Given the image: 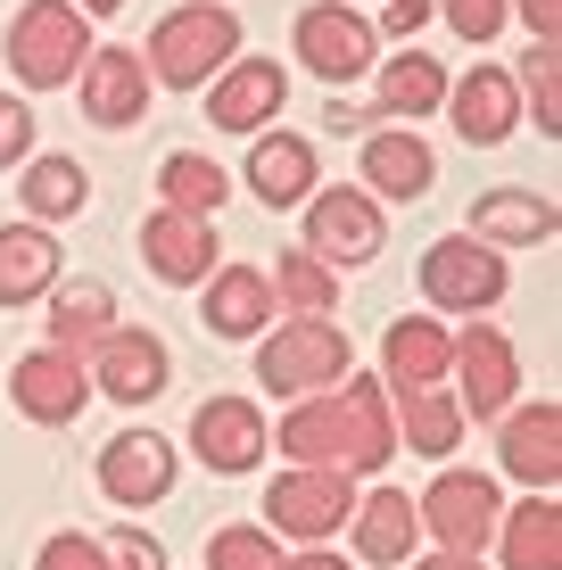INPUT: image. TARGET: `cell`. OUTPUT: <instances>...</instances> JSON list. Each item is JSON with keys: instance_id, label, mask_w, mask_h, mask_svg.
Instances as JSON below:
<instances>
[{"instance_id": "33", "label": "cell", "mask_w": 562, "mask_h": 570, "mask_svg": "<svg viewBox=\"0 0 562 570\" xmlns=\"http://www.w3.org/2000/svg\"><path fill=\"white\" fill-rule=\"evenodd\" d=\"M17 199H26L33 224H67V215L91 207V174L75 166V157H26V183H17Z\"/></svg>"}, {"instance_id": "20", "label": "cell", "mask_w": 562, "mask_h": 570, "mask_svg": "<svg viewBox=\"0 0 562 570\" xmlns=\"http://www.w3.org/2000/svg\"><path fill=\"white\" fill-rule=\"evenodd\" d=\"M347 538H356V562H381V570H405L422 546V513L405 488H373V497H356V513H347Z\"/></svg>"}, {"instance_id": "4", "label": "cell", "mask_w": 562, "mask_h": 570, "mask_svg": "<svg viewBox=\"0 0 562 570\" xmlns=\"http://www.w3.org/2000/svg\"><path fill=\"white\" fill-rule=\"evenodd\" d=\"M422 513V538H438V554H480V546L496 538V521H505V488L489 480V471H438L431 488L414 497Z\"/></svg>"}, {"instance_id": "14", "label": "cell", "mask_w": 562, "mask_h": 570, "mask_svg": "<svg viewBox=\"0 0 562 570\" xmlns=\"http://www.w3.org/2000/svg\"><path fill=\"white\" fill-rule=\"evenodd\" d=\"M282 100H289V75L274 67V58H231L216 83H207V125L257 141V132L282 116Z\"/></svg>"}, {"instance_id": "7", "label": "cell", "mask_w": 562, "mask_h": 570, "mask_svg": "<svg viewBox=\"0 0 562 570\" xmlns=\"http://www.w3.org/2000/svg\"><path fill=\"white\" fill-rule=\"evenodd\" d=\"M455 405H463V422H505L513 414V397H521V356H513V340L496 323H463L455 331Z\"/></svg>"}, {"instance_id": "23", "label": "cell", "mask_w": 562, "mask_h": 570, "mask_svg": "<svg viewBox=\"0 0 562 570\" xmlns=\"http://www.w3.org/2000/svg\"><path fill=\"white\" fill-rule=\"evenodd\" d=\"M447 116H455V132H463L472 149H496V141L521 125L513 75H505V67H472L463 83H447Z\"/></svg>"}, {"instance_id": "6", "label": "cell", "mask_w": 562, "mask_h": 570, "mask_svg": "<svg viewBox=\"0 0 562 570\" xmlns=\"http://www.w3.org/2000/svg\"><path fill=\"white\" fill-rule=\"evenodd\" d=\"M347 513H356V480L347 471H282L265 488V521L289 546H332L347 529Z\"/></svg>"}, {"instance_id": "42", "label": "cell", "mask_w": 562, "mask_h": 570, "mask_svg": "<svg viewBox=\"0 0 562 570\" xmlns=\"http://www.w3.org/2000/svg\"><path fill=\"white\" fill-rule=\"evenodd\" d=\"M422 26H431V0H390V9H381V26H373V33H397V42H414Z\"/></svg>"}, {"instance_id": "44", "label": "cell", "mask_w": 562, "mask_h": 570, "mask_svg": "<svg viewBox=\"0 0 562 570\" xmlns=\"http://www.w3.org/2000/svg\"><path fill=\"white\" fill-rule=\"evenodd\" d=\"M405 570H480V554H414Z\"/></svg>"}, {"instance_id": "22", "label": "cell", "mask_w": 562, "mask_h": 570, "mask_svg": "<svg viewBox=\"0 0 562 570\" xmlns=\"http://www.w3.org/2000/svg\"><path fill=\"white\" fill-rule=\"evenodd\" d=\"M373 67H381V91H373V108H364V132L373 125H414V116L447 108V67H438V58L405 50V58H373Z\"/></svg>"}, {"instance_id": "2", "label": "cell", "mask_w": 562, "mask_h": 570, "mask_svg": "<svg viewBox=\"0 0 562 570\" xmlns=\"http://www.w3.org/2000/svg\"><path fill=\"white\" fill-rule=\"evenodd\" d=\"M91 50L100 42H91V17L75 9V0H26V9L9 17V75L26 91H67Z\"/></svg>"}, {"instance_id": "29", "label": "cell", "mask_w": 562, "mask_h": 570, "mask_svg": "<svg viewBox=\"0 0 562 570\" xmlns=\"http://www.w3.org/2000/svg\"><path fill=\"white\" fill-rule=\"evenodd\" d=\"M58 289V240L42 224H0V306H33Z\"/></svg>"}, {"instance_id": "41", "label": "cell", "mask_w": 562, "mask_h": 570, "mask_svg": "<svg viewBox=\"0 0 562 570\" xmlns=\"http://www.w3.org/2000/svg\"><path fill=\"white\" fill-rule=\"evenodd\" d=\"M505 9L530 26V42H562V0H505Z\"/></svg>"}, {"instance_id": "26", "label": "cell", "mask_w": 562, "mask_h": 570, "mask_svg": "<svg viewBox=\"0 0 562 570\" xmlns=\"http://www.w3.org/2000/svg\"><path fill=\"white\" fill-rule=\"evenodd\" d=\"M199 323L216 331V340H257V331L274 323V289H265V273L257 265H216V273H207Z\"/></svg>"}, {"instance_id": "35", "label": "cell", "mask_w": 562, "mask_h": 570, "mask_svg": "<svg viewBox=\"0 0 562 570\" xmlns=\"http://www.w3.org/2000/svg\"><path fill=\"white\" fill-rule=\"evenodd\" d=\"M513 91L538 108V132H562V42H530V58H521Z\"/></svg>"}, {"instance_id": "13", "label": "cell", "mask_w": 562, "mask_h": 570, "mask_svg": "<svg viewBox=\"0 0 562 570\" xmlns=\"http://www.w3.org/2000/svg\"><path fill=\"white\" fill-rule=\"evenodd\" d=\"M75 100H83V116L100 132H125V125H141L149 100H158V83H149V67H141V50H91L83 58V75H75Z\"/></svg>"}, {"instance_id": "24", "label": "cell", "mask_w": 562, "mask_h": 570, "mask_svg": "<svg viewBox=\"0 0 562 570\" xmlns=\"http://www.w3.org/2000/svg\"><path fill=\"white\" fill-rule=\"evenodd\" d=\"M339 422H347V471H381L397 455V422H390V389L373 372L339 381Z\"/></svg>"}, {"instance_id": "39", "label": "cell", "mask_w": 562, "mask_h": 570, "mask_svg": "<svg viewBox=\"0 0 562 570\" xmlns=\"http://www.w3.org/2000/svg\"><path fill=\"white\" fill-rule=\"evenodd\" d=\"M26 157H33V108L0 91V174H9V166H26Z\"/></svg>"}, {"instance_id": "45", "label": "cell", "mask_w": 562, "mask_h": 570, "mask_svg": "<svg viewBox=\"0 0 562 570\" xmlns=\"http://www.w3.org/2000/svg\"><path fill=\"white\" fill-rule=\"evenodd\" d=\"M75 9H83V17H116L125 0H75Z\"/></svg>"}, {"instance_id": "17", "label": "cell", "mask_w": 562, "mask_h": 570, "mask_svg": "<svg viewBox=\"0 0 562 570\" xmlns=\"http://www.w3.org/2000/svg\"><path fill=\"white\" fill-rule=\"evenodd\" d=\"M265 405L257 397H207L199 414H190V446H199L207 471H224V480H240V471H257L265 455Z\"/></svg>"}, {"instance_id": "25", "label": "cell", "mask_w": 562, "mask_h": 570, "mask_svg": "<svg viewBox=\"0 0 562 570\" xmlns=\"http://www.w3.org/2000/svg\"><path fill=\"white\" fill-rule=\"evenodd\" d=\"M248 190L265 207H306L315 199V141L298 132H257L248 141Z\"/></svg>"}, {"instance_id": "21", "label": "cell", "mask_w": 562, "mask_h": 570, "mask_svg": "<svg viewBox=\"0 0 562 570\" xmlns=\"http://www.w3.org/2000/svg\"><path fill=\"white\" fill-rule=\"evenodd\" d=\"M274 446L289 455V471H347V422H339V389L323 397H298L274 430ZM356 480V471H347Z\"/></svg>"}, {"instance_id": "10", "label": "cell", "mask_w": 562, "mask_h": 570, "mask_svg": "<svg viewBox=\"0 0 562 570\" xmlns=\"http://www.w3.org/2000/svg\"><path fill=\"white\" fill-rule=\"evenodd\" d=\"M298 58L323 75V83H356V75H373V50H381V33H373V17H356L347 0H315V9H298Z\"/></svg>"}, {"instance_id": "8", "label": "cell", "mask_w": 562, "mask_h": 570, "mask_svg": "<svg viewBox=\"0 0 562 570\" xmlns=\"http://www.w3.org/2000/svg\"><path fill=\"white\" fill-rule=\"evenodd\" d=\"M91 372V397H116V405H158L166 397V381H174V356H166V340L149 323H116L100 347L83 356Z\"/></svg>"}, {"instance_id": "31", "label": "cell", "mask_w": 562, "mask_h": 570, "mask_svg": "<svg viewBox=\"0 0 562 570\" xmlns=\"http://www.w3.org/2000/svg\"><path fill=\"white\" fill-rule=\"evenodd\" d=\"M496 546H505V570H562V504L521 497L513 513L496 521Z\"/></svg>"}, {"instance_id": "19", "label": "cell", "mask_w": 562, "mask_h": 570, "mask_svg": "<svg viewBox=\"0 0 562 570\" xmlns=\"http://www.w3.org/2000/svg\"><path fill=\"white\" fill-rule=\"evenodd\" d=\"M431 183H438V157H431L422 132H405V125H373L364 132V199L414 207V199H431Z\"/></svg>"}, {"instance_id": "37", "label": "cell", "mask_w": 562, "mask_h": 570, "mask_svg": "<svg viewBox=\"0 0 562 570\" xmlns=\"http://www.w3.org/2000/svg\"><path fill=\"white\" fill-rule=\"evenodd\" d=\"M33 570H108V546H100V538H83V529H58V538H42Z\"/></svg>"}, {"instance_id": "18", "label": "cell", "mask_w": 562, "mask_h": 570, "mask_svg": "<svg viewBox=\"0 0 562 570\" xmlns=\"http://www.w3.org/2000/svg\"><path fill=\"white\" fill-rule=\"evenodd\" d=\"M447 364H455V331L438 314H397L381 331V389H447Z\"/></svg>"}, {"instance_id": "32", "label": "cell", "mask_w": 562, "mask_h": 570, "mask_svg": "<svg viewBox=\"0 0 562 570\" xmlns=\"http://www.w3.org/2000/svg\"><path fill=\"white\" fill-rule=\"evenodd\" d=\"M265 289H274V306L289 323H332V306H339V273L315 265L306 248H282L274 273H265Z\"/></svg>"}, {"instance_id": "28", "label": "cell", "mask_w": 562, "mask_h": 570, "mask_svg": "<svg viewBox=\"0 0 562 570\" xmlns=\"http://www.w3.org/2000/svg\"><path fill=\"white\" fill-rule=\"evenodd\" d=\"M554 199H538V190H489V199L472 207V240H489L496 257H505V248H538V240H554Z\"/></svg>"}, {"instance_id": "30", "label": "cell", "mask_w": 562, "mask_h": 570, "mask_svg": "<svg viewBox=\"0 0 562 570\" xmlns=\"http://www.w3.org/2000/svg\"><path fill=\"white\" fill-rule=\"evenodd\" d=\"M108 331H116L108 282H58L50 289V347H58V356H91Z\"/></svg>"}, {"instance_id": "38", "label": "cell", "mask_w": 562, "mask_h": 570, "mask_svg": "<svg viewBox=\"0 0 562 570\" xmlns=\"http://www.w3.org/2000/svg\"><path fill=\"white\" fill-rule=\"evenodd\" d=\"M100 546H108V570H166V546L149 538V529H132V521H125V529H108Z\"/></svg>"}, {"instance_id": "9", "label": "cell", "mask_w": 562, "mask_h": 570, "mask_svg": "<svg viewBox=\"0 0 562 570\" xmlns=\"http://www.w3.org/2000/svg\"><path fill=\"white\" fill-rule=\"evenodd\" d=\"M381 240H390V215L381 199H364V190H315L306 199V257L315 265H373Z\"/></svg>"}, {"instance_id": "5", "label": "cell", "mask_w": 562, "mask_h": 570, "mask_svg": "<svg viewBox=\"0 0 562 570\" xmlns=\"http://www.w3.org/2000/svg\"><path fill=\"white\" fill-rule=\"evenodd\" d=\"M505 289H513L505 257H496L489 240H472V232H447V240L422 248V298L438 314H489Z\"/></svg>"}, {"instance_id": "40", "label": "cell", "mask_w": 562, "mask_h": 570, "mask_svg": "<svg viewBox=\"0 0 562 570\" xmlns=\"http://www.w3.org/2000/svg\"><path fill=\"white\" fill-rule=\"evenodd\" d=\"M438 9H447V26L463 42H489V33L505 26V0H438Z\"/></svg>"}, {"instance_id": "11", "label": "cell", "mask_w": 562, "mask_h": 570, "mask_svg": "<svg viewBox=\"0 0 562 570\" xmlns=\"http://www.w3.org/2000/svg\"><path fill=\"white\" fill-rule=\"evenodd\" d=\"M174 471H183V455H174L158 430H116L100 446V497L125 504V513H141V504L174 497Z\"/></svg>"}, {"instance_id": "36", "label": "cell", "mask_w": 562, "mask_h": 570, "mask_svg": "<svg viewBox=\"0 0 562 570\" xmlns=\"http://www.w3.org/2000/svg\"><path fill=\"white\" fill-rule=\"evenodd\" d=\"M207 570H282V546L265 521H224L207 538Z\"/></svg>"}, {"instance_id": "15", "label": "cell", "mask_w": 562, "mask_h": 570, "mask_svg": "<svg viewBox=\"0 0 562 570\" xmlns=\"http://www.w3.org/2000/svg\"><path fill=\"white\" fill-rule=\"evenodd\" d=\"M496 463H505V480H521L530 497H554V480H562V405L554 397L513 405V414L496 422Z\"/></svg>"}, {"instance_id": "3", "label": "cell", "mask_w": 562, "mask_h": 570, "mask_svg": "<svg viewBox=\"0 0 562 570\" xmlns=\"http://www.w3.org/2000/svg\"><path fill=\"white\" fill-rule=\"evenodd\" d=\"M347 372H356V347H347L339 323H274L257 340V389H274L289 405L339 389Z\"/></svg>"}, {"instance_id": "12", "label": "cell", "mask_w": 562, "mask_h": 570, "mask_svg": "<svg viewBox=\"0 0 562 570\" xmlns=\"http://www.w3.org/2000/svg\"><path fill=\"white\" fill-rule=\"evenodd\" d=\"M9 405L42 430H67L75 414L91 405V372L83 356H58V347H33V356L9 364Z\"/></svg>"}, {"instance_id": "1", "label": "cell", "mask_w": 562, "mask_h": 570, "mask_svg": "<svg viewBox=\"0 0 562 570\" xmlns=\"http://www.w3.org/2000/svg\"><path fill=\"white\" fill-rule=\"evenodd\" d=\"M231 58H240V17H231L224 0H190V9H166L158 26H149L141 67H149V83H166V91H207Z\"/></svg>"}, {"instance_id": "43", "label": "cell", "mask_w": 562, "mask_h": 570, "mask_svg": "<svg viewBox=\"0 0 562 570\" xmlns=\"http://www.w3.org/2000/svg\"><path fill=\"white\" fill-rule=\"evenodd\" d=\"M282 570H356V562H339L332 546H298V554H282Z\"/></svg>"}, {"instance_id": "27", "label": "cell", "mask_w": 562, "mask_h": 570, "mask_svg": "<svg viewBox=\"0 0 562 570\" xmlns=\"http://www.w3.org/2000/svg\"><path fill=\"white\" fill-rule=\"evenodd\" d=\"M390 422H397V439H405V455H455L463 446V405H455V389H397L390 397Z\"/></svg>"}, {"instance_id": "16", "label": "cell", "mask_w": 562, "mask_h": 570, "mask_svg": "<svg viewBox=\"0 0 562 570\" xmlns=\"http://www.w3.org/2000/svg\"><path fill=\"white\" fill-rule=\"evenodd\" d=\"M216 224H199V215H174V207H149L141 215V265L158 273L166 289H207V273H216Z\"/></svg>"}, {"instance_id": "34", "label": "cell", "mask_w": 562, "mask_h": 570, "mask_svg": "<svg viewBox=\"0 0 562 570\" xmlns=\"http://www.w3.org/2000/svg\"><path fill=\"white\" fill-rule=\"evenodd\" d=\"M231 199V183H224V166L216 157H199V149H174L166 166H158V207L174 215H199V224H216V207Z\"/></svg>"}]
</instances>
